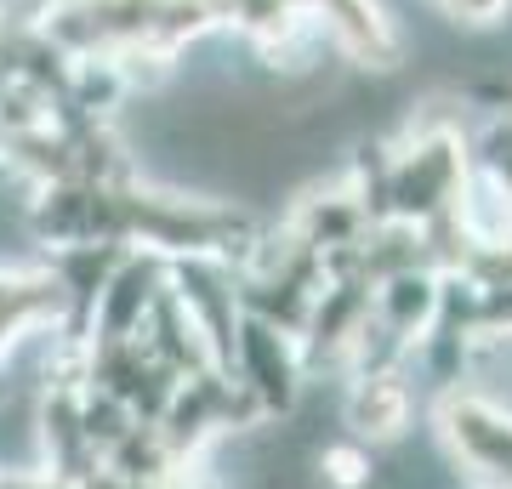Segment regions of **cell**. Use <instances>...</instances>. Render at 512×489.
<instances>
[{
  "label": "cell",
  "mask_w": 512,
  "mask_h": 489,
  "mask_svg": "<svg viewBox=\"0 0 512 489\" xmlns=\"http://www.w3.org/2000/svg\"><path fill=\"white\" fill-rule=\"evenodd\" d=\"M296 12L308 23H319L353 63H365V69H393L399 63V29L387 18L376 0H291Z\"/></svg>",
  "instance_id": "cell-1"
},
{
  "label": "cell",
  "mask_w": 512,
  "mask_h": 489,
  "mask_svg": "<svg viewBox=\"0 0 512 489\" xmlns=\"http://www.w3.org/2000/svg\"><path fill=\"white\" fill-rule=\"evenodd\" d=\"M404 421H410V387L399 381V370H387V364L359 370V381H353V393H348V427H353V438L387 444V438L404 433Z\"/></svg>",
  "instance_id": "cell-2"
},
{
  "label": "cell",
  "mask_w": 512,
  "mask_h": 489,
  "mask_svg": "<svg viewBox=\"0 0 512 489\" xmlns=\"http://www.w3.org/2000/svg\"><path fill=\"white\" fill-rule=\"evenodd\" d=\"M57 308H63V285L52 273H0V353L18 347L23 336H40Z\"/></svg>",
  "instance_id": "cell-3"
},
{
  "label": "cell",
  "mask_w": 512,
  "mask_h": 489,
  "mask_svg": "<svg viewBox=\"0 0 512 489\" xmlns=\"http://www.w3.org/2000/svg\"><path fill=\"white\" fill-rule=\"evenodd\" d=\"M325 472H330V484L353 489V484H365L370 455H359V450H325Z\"/></svg>",
  "instance_id": "cell-4"
},
{
  "label": "cell",
  "mask_w": 512,
  "mask_h": 489,
  "mask_svg": "<svg viewBox=\"0 0 512 489\" xmlns=\"http://www.w3.org/2000/svg\"><path fill=\"white\" fill-rule=\"evenodd\" d=\"M0 489H80L63 472H0Z\"/></svg>",
  "instance_id": "cell-5"
}]
</instances>
